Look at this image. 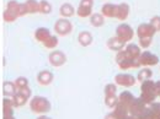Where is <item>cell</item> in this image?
Segmentation results:
<instances>
[{
    "label": "cell",
    "instance_id": "cell-1",
    "mask_svg": "<svg viewBox=\"0 0 160 119\" xmlns=\"http://www.w3.org/2000/svg\"><path fill=\"white\" fill-rule=\"evenodd\" d=\"M157 97H158V93H157V85H155V82L153 80H147V81L142 82L139 98L147 106H149V104L155 102Z\"/></svg>",
    "mask_w": 160,
    "mask_h": 119
},
{
    "label": "cell",
    "instance_id": "cell-2",
    "mask_svg": "<svg viewBox=\"0 0 160 119\" xmlns=\"http://www.w3.org/2000/svg\"><path fill=\"white\" fill-rule=\"evenodd\" d=\"M116 63H117V65L120 66V69H122V70H127V69H138L140 66L139 61L137 59L131 58V57L126 53L124 49L118 52V53L116 54Z\"/></svg>",
    "mask_w": 160,
    "mask_h": 119
},
{
    "label": "cell",
    "instance_id": "cell-3",
    "mask_svg": "<svg viewBox=\"0 0 160 119\" xmlns=\"http://www.w3.org/2000/svg\"><path fill=\"white\" fill-rule=\"evenodd\" d=\"M30 108L32 112L38 114H46L51 111V102L43 96H35L30 102Z\"/></svg>",
    "mask_w": 160,
    "mask_h": 119
},
{
    "label": "cell",
    "instance_id": "cell-4",
    "mask_svg": "<svg viewBox=\"0 0 160 119\" xmlns=\"http://www.w3.org/2000/svg\"><path fill=\"white\" fill-rule=\"evenodd\" d=\"M20 4L16 0H10L6 4V9L2 14V19L5 22H14L18 17H20Z\"/></svg>",
    "mask_w": 160,
    "mask_h": 119
},
{
    "label": "cell",
    "instance_id": "cell-5",
    "mask_svg": "<svg viewBox=\"0 0 160 119\" xmlns=\"http://www.w3.org/2000/svg\"><path fill=\"white\" fill-rule=\"evenodd\" d=\"M54 31L57 35L59 36H68L72 31H73V25L72 22L65 19V17H62V19H58L54 23Z\"/></svg>",
    "mask_w": 160,
    "mask_h": 119
},
{
    "label": "cell",
    "instance_id": "cell-6",
    "mask_svg": "<svg viewBox=\"0 0 160 119\" xmlns=\"http://www.w3.org/2000/svg\"><path fill=\"white\" fill-rule=\"evenodd\" d=\"M116 36L122 40L123 42H129V40H133V36H134V31L133 28L128 25V23H121L117 26L116 28Z\"/></svg>",
    "mask_w": 160,
    "mask_h": 119
},
{
    "label": "cell",
    "instance_id": "cell-7",
    "mask_svg": "<svg viewBox=\"0 0 160 119\" xmlns=\"http://www.w3.org/2000/svg\"><path fill=\"white\" fill-rule=\"evenodd\" d=\"M92 6L94 0H81L77 9V15L79 17H90L92 15Z\"/></svg>",
    "mask_w": 160,
    "mask_h": 119
},
{
    "label": "cell",
    "instance_id": "cell-8",
    "mask_svg": "<svg viewBox=\"0 0 160 119\" xmlns=\"http://www.w3.org/2000/svg\"><path fill=\"white\" fill-rule=\"evenodd\" d=\"M48 60H49V64L52 66L58 68V66H62L67 63V55L62 50H53L49 53Z\"/></svg>",
    "mask_w": 160,
    "mask_h": 119
},
{
    "label": "cell",
    "instance_id": "cell-9",
    "mask_svg": "<svg viewBox=\"0 0 160 119\" xmlns=\"http://www.w3.org/2000/svg\"><path fill=\"white\" fill-rule=\"evenodd\" d=\"M138 61H139L140 66H152V65L159 64V58H158V55L145 50V52H143L140 54Z\"/></svg>",
    "mask_w": 160,
    "mask_h": 119
},
{
    "label": "cell",
    "instance_id": "cell-10",
    "mask_svg": "<svg viewBox=\"0 0 160 119\" xmlns=\"http://www.w3.org/2000/svg\"><path fill=\"white\" fill-rule=\"evenodd\" d=\"M147 107L148 106L139 97H136V98L133 99V102L131 103V106L128 107V111H129V114H132L134 117H138L147 109Z\"/></svg>",
    "mask_w": 160,
    "mask_h": 119
},
{
    "label": "cell",
    "instance_id": "cell-11",
    "mask_svg": "<svg viewBox=\"0 0 160 119\" xmlns=\"http://www.w3.org/2000/svg\"><path fill=\"white\" fill-rule=\"evenodd\" d=\"M115 82L116 85H120L123 87H131V86H134V83L137 82V79L131 75V74H117L115 76Z\"/></svg>",
    "mask_w": 160,
    "mask_h": 119
},
{
    "label": "cell",
    "instance_id": "cell-12",
    "mask_svg": "<svg viewBox=\"0 0 160 119\" xmlns=\"http://www.w3.org/2000/svg\"><path fill=\"white\" fill-rule=\"evenodd\" d=\"M157 31L150 23H140L137 28V36L139 38H153Z\"/></svg>",
    "mask_w": 160,
    "mask_h": 119
},
{
    "label": "cell",
    "instance_id": "cell-13",
    "mask_svg": "<svg viewBox=\"0 0 160 119\" xmlns=\"http://www.w3.org/2000/svg\"><path fill=\"white\" fill-rule=\"evenodd\" d=\"M107 48L110 50H115V52H121L123 50V48H126V42H123L120 40L117 36L116 37H111L110 40H107Z\"/></svg>",
    "mask_w": 160,
    "mask_h": 119
},
{
    "label": "cell",
    "instance_id": "cell-14",
    "mask_svg": "<svg viewBox=\"0 0 160 119\" xmlns=\"http://www.w3.org/2000/svg\"><path fill=\"white\" fill-rule=\"evenodd\" d=\"M53 79H54V75L49 70H42L37 75V81L42 86H48L49 83H52Z\"/></svg>",
    "mask_w": 160,
    "mask_h": 119
},
{
    "label": "cell",
    "instance_id": "cell-15",
    "mask_svg": "<svg viewBox=\"0 0 160 119\" xmlns=\"http://www.w3.org/2000/svg\"><path fill=\"white\" fill-rule=\"evenodd\" d=\"M101 14L105 16V17H116L117 16V5L116 4H111V2H107L105 5H102L101 7Z\"/></svg>",
    "mask_w": 160,
    "mask_h": 119
},
{
    "label": "cell",
    "instance_id": "cell-16",
    "mask_svg": "<svg viewBox=\"0 0 160 119\" xmlns=\"http://www.w3.org/2000/svg\"><path fill=\"white\" fill-rule=\"evenodd\" d=\"M18 93V87L15 82L11 81H5L2 83V95L5 97H14Z\"/></svg>",
    "mask_w": 160,
    "mask_h": 119
},
{
    "label": "cell",
    "instance_id": "cell-17",
    "mask_svg": "<svg viewBox=\"0 0 160 119\" xmlns=\"http://www.w3.org/2000/svg\"><path fill=\"white\" fill-rule=\"evenodd\" d=\"M129 11H131V7L127 2H121L117 5V16L116 19H118L121 21L127 20L128 15H129Z\"/></svg>",
    "mask_w": 160,
    "mask_h": 119
},
{
    "label": "cell",
    "instance_id": "cell-18",
    "mask_svg": "<svg viewBox=\"0 0 160 119\" xmlns=\"http://www.w3.org/2000/svg\"><path fill=\"white\" fill-rule=\"evenodd\" d=\"M124 50H126V53L131 57V58H133V59H139L140 54H142V52H140V47L138 44H134V43H128L127 45H126V48H124Z\"/></svg>",
    "mask_w": 160,
    "mask_h": 119
},
{
    "label": "cell",
    "instance_id": "cell-19",
    "mask_svg": "<svg viewBox=\"0 0 160 119\" xmlns=\"http://www.w3.org/2000/svg\"><path fill=\"white\" fill-rule=\"evenodd\" d=\"M51 31L46 27H38L36 31H35V38L41 42V43H44L46 40L51 37Z\"/></svg>",
    "mask_w": 160,
    "mask_h": 119
},
{
    "label": "cell",
    "instance_id": "cell-20",
    "mask_svg": "<svg viewBox=\"0 0 160 119\" xmlns=\"http://www.w3.org/2000/svg\"><path fill=\"white\" fill-rule=\"evenodd\" d=\"M75 12H77V10H75V9H74V6H73L72 4H69V2H64L59 9L60 16H62V17H65V19L72 17Z\"/></svg>",
    "mask_w": 160,
    "mask_h": 119
},
{
    "label": "cell",
    "instance_id": "cell-21",
    "mask_svg": "<svg viewBox=\"0 0 160 119\" xmlns=\"http://www.w3.org/2000/svg\"><path fill=\"white\" fill-rule=\"evenodd\" d=\"M14 108L15 104H14V101L12 98H4L2 99V116H14Z\"/></svg>",
    "mask_w": 160,
    "mask_h": 119
},
{
    "label": "cell",
    "instance_id": "cell-22",
    "mask_svg": "<svg viewBox=\"0 0 160 119\" xmlns=\"http://www.w3.org/2000/svg\"><path fill=\"white\" fill-rule=\"evenodd\" d=\"M134 98H136V97H134L129 91H123V92H121L120 96H118V103L128 108Z\"/></svg>",
    "mask_w": 160,
    "mask_h": 119
},
{
    "label": "cell",
    "instance_id": "cell-23",
    "mask_svg": "<svg viewBox=\"0 0 160 119\" xmlns=\"http://www.w3.org/2000/svg\"><path fill=\"white\" fill-rule=\"evenodd\" d=\"M78 40H79L80 45H82V47H89L91 43H92V35L89 32V31H82V32H80L79 36H78Z\"/></svg>",
    "mask_w": 160,
    "mask_h": 119
},
{
    "label": "cell",
    "instance_id": "cell-24",
    "mask_svg": "<svg viewBox=\"0 0 160 119\" xmlns=\"http://www.w3.org/2000/svg\"><path fill=\"white\" fill-rule=\"evenodd\" d=\"M112 113H113V116L116 117V119H124L129 116L128 108L124 107V106H122V104H120V103L113 108V112H112Z\"/></svg>",
    "mask_w": 160,
    "mask_h": 119
},
{
    "label": "cell",
    "instance_id": "cell-25",
    "mask_svg": "<svg viewBox=\"0 0 160 119\" xmlns=\"http://www.w3.org/2000/svg\"><path fill=\"white\" fill-rule=\"evenodd\" d=\"M90 23L94 27H101V26L105 25V16L102 14L95 12V14H92L90 16Z\"/></svg>",
    "mask_w": 160,
    "mask_h": 119
},
{
    "label": "cell",
    "instance_id": "cell-26",
    "mask_svg": "<svg viewBox=\"0 0 160 119\" xmlns=\"http://www.w3.org/2000/svg\"><path fill=\"white\" fill-rule=\"evenodd\" d=\"M25 4H26L28 14H37V12H40V2L37 0H26Z\"/></svg>",
    "mask_w": 160,
    "mask_h": 119
},
{
    "label": "cell",
    "instance_id": "cell-27",
    "mask_svg": "<svg viewBox=\"0 0 160 119\" xmlns=\"http://www.w3.org/2000/svg\"><path fill=\"white\" fill-rule=\"evenodd\" d=\"M152 76H153V71L149 68H143L142 70H139V73L137 75V80L140 82H144L147 80H150Z\"/></svg>",
    "mask_w": 160,
    "mask_h": 119
},
{
    "label": "cell",
    "instance_id": "cell-28",
    "mask_svg": "<svg viewBox=\"0 0 160 119\" xmlns=\"http://www.w3.org/2000/svg\"><path fill=\"white\" fill-rule=\"evenodd\" d=\"M148 109L152 114L153 119H157L160 116V102H154L148 106Z\"/></svg>",
    "mask_w": 160,
    "mask_h": 119
},
{
    "label": "cell",
    "instance_id": "cell-29",
    "mask_svg": "<svg viewBox=\"0 0 160 119\" xmlns=\"http://www.w3.org/2000/svg\"><path fill=\"white\" fill-rule=\"evenodd\" d=\"M27 97H25L22 93H20L19 91H18V93L12 97V101H14V104H15V107H22V106H25L26 104V102H27Z\"/></svg>",
    "mask_w": 160,
    "mask_h": 119
},
{
    "label": "cell",
    "instance_id": "cell-30",
    "mask_svg": "<svg viewBox=\"0 0 160 119\" xmlns=\"http://www.w3.org/2000/svg\"><path fill=\"white\" fill-rule=\"evenodd\" d=\"M40 12L43 15H48L52 12V5L47 0H41L40 1Z\"/></svg>",
    "mask_w": 160,
    "mask_h": 119
},
{
    "label": "cell",
    "instance_id": "cell-31",
    "mask_svg": "<svg viewBox=\"0 0 160 119\" xmlns=\"http://www.w3.org/2000/svg\"><path fill=\"white\" fill-rule=\"evenodd\" d=\"M105 104L108 108H115L118 104V97L116 95H111V96H105Z\"/></svg>",
    "mask_w": 160,
    "mask_h": 119
},
{
    "label": "cell",
    "instance_id": "cell-32",
    "mask_svg": "<svg viewBox=\"0 0 160 119\" xmlns=\"http://www.w3.org/2000/svg\"><path fill=\"white\" fill-rule=\"evenodd\" d=\"M43 44H44V47L48 48V49H54V48L58 45V37H56V36H51V37L46 40Z\"/></svg>",
    "mask_w": 160,
    "mask_h": 119
},
{
    "label": "cell",
    "instance_id": "cell-33",
    "mask_svg": "<svg viewBox=\"0 0 160 119\" xmlns=\"http://www.w3.org/2000/svg\"><path fill=\"white\" fill-rule=\"evenodd\" d=\"M15 85L18 87V91L21 88H25V87H28V80L25 76H19L18 79L15 80Z\"/></svg>",
    "mask_w": 160,
    "mask_h": 119
},
{
    "label": "cell",
    "instance_id": "cell-34",
    "mask_svg": "<svg viewBox=\"0 0 160 119\" xmlns=\"http://www.w3.org/2000/svg\"><path fill=\"white\" fill-rule=\"evenodd\" d=\"M103 92H105V96H111V95H116L117 92V86L115 83H107L103 88Z\"/></svg>",
    "mask_w": 160,
    "mask_h": 119
},
{
    "label": "cell",
    "instance_id": "cell-35",
    "mask_svg": "<svg viewBox=\"0 0 160 119\" xmlns=\"http://www.w3.org/2000/svg\"><path fill=\"white\" fill-rule=\"evenodd\" d=\"M149 23L154 27V30H155L157 32H159L160 31V16H154V17H152V20H150Z\"/></svg>",
    "mask_w": 160,
    "mask_h": 119
},
{
    "label": "cell",
    "instance_id": "cell-36",
    "mask_svg": "<svg viewBox=\"0 0 160 119\" xmlns=\"http://www.w3.org/2000/svg\"><path fill=\"white\" fill-rule=\"evenodd\" d=\"M152 42H153V38H139V47L143 49L149 48Z\"/></svg>",
    "mask_w": 160,
    "mask_h": 119
},
{
    "label": "cell",
    "instance_id": "cell-37",
    "mask_svg": "<svg viewBox=\"0 0 160 119\" xmlns=\"http://www.w3.org/2000/svg\"><path fill=\"white\" fill-rule=\"evenodd\" d=\"M137 119H153L152 114H150V112H149V109H148V107H147V109H145L140 116L137 117Z\"/></svg>",
    "mask_w": 160,
    "mask_h": 119
},
{
    "label": "cell",
    "instance_id": "cell-38",
    "mask_svg": "<svg viewBox=\"0 0 160 119\" xmlns=\"http://www.w3.org/2000/svg\"><path fill=\"white\" fill-rule=\"evenodd\" d=\"M19 92L22 93L25 97H27V98H30L31 97V95H32V92H31V90H30V87H25V88H21L19 90Z\"/></svg>",
    "mask_w": 160,
    "mask_h": 119
},
{
    "label": "cell",
    "instance_id": "cell-39",
    "mask_svg": "<svg viewBox=\"0 0 160 119\" xmlns=\"http://www.w3.org/2000/svg\"><path fill=\"white\" fill-rule=\"evenodd\" d=\"M28 12H27V7H26V4L25 2H21L20 4V17L21 16H25V15H27Z\"/></svg>",
    "mask_w": 160,
    "mask_h": 119
},
{
    "label": "cell",
    "instance_id": "cell-40",
    "mask_svg": "<svg viewBox=\"0 0 160 119\" xmlns=\"http://www.w3.org/2000/svg\"><path fill=\"white\" fill-rule=\"evenodd\" d=\"M155 85H157V93H158V97H160V81H157Z\"/></svg>",
    "mask_w": 160,
    "mask_h": 119
},
{
    "label": "cell",
    "instance_id": "cell-41",
    "mask_svg": "<svg viewBox=\"0 0 160 119\" xmlns=\"http://www.w3.org/2000/svg\"><path fill=\"white\" fill-rule=\"evenodd\" d=\"M105 119H116V117H115V116H113V113L111 112V113L106 114V117H105Z\"/></svg>",
    "mask_w": 160,
    "mask_h": 119
},
{
    "label": "cell",
    "instance_id": "cell-42",
    "mask_svg": "<svg viewBox=\"0 0 160 119\" xmlns=\"http://www.w3.org/2000/svg\"><path fill=\"white\" fill-rule=\"evenodd\" d=\"M2 119H16L14 116H2Z\"/></svg>",
    "mask_w": 160,
    "mask_h": 119
},
{
    "label": "cell",
    "instance_id": "cell-43",
    "mask_svg": "<svg viewBox=\"0 0 160 119\" xmlns=\"http://www.w3.org/2000/svg\"><path fill=\"white\" fill-rule=\"evenodd\" d=\"M37 119H52V118H49V117H47V116H44V114H42V116H40Z\"/></svg>",
    "mask_w": 160,
    "mask_h": 119
},
{
    "label": "cell",
    "instance_id": "cell-44",
    "mask_svg": "<svg viewBox=\"0 0 160 119\" xmlns=\"http://www.w3.org/2000/svg\"><path fill=\"white\" fill-rule=\"evenodd\" d=\"M124 119H137V117H134V116H132V114H129L127 118H124Z\"/></svg>",
    "mask_w": 160,
    "mask_h": 119
},
{
    "label": "cell",
    "instance_id": "cell-45",
    "mask_svg": "<svg viewBox=\"0 0 160 119\" xmlns=\"http://www.w3.org/2000/svg\"><path fill=\"white\" fill-rule=\"evenodd\" d=\"M157 119H160V116H159V117H158V118H157Z\"/></svg>",
    "mask_w": 160,
    "mask_h": 119
}]
</instances>
